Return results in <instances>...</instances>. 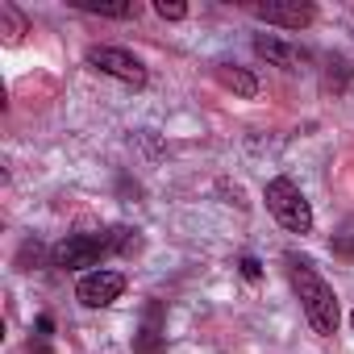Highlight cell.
<instances>
[{
	"instance_id": "6da1fadb",
	"label": "cell",
	"mask_w": 354,
	"mask_h": 354,
	"mask_svg": "<svg viewBox=\"0 0 354 354\" xmlns=\"http://www.w3.org/2000/svg\"><path fill=\"white\" fill-rule=\"evenodd\" d=\"M283 263H288V279H292V288H296V296H300V308H304L308 325H313L321 337H333V333H337V321H342V308H337L333 288L317 275V267H313L308 259L288 254Z\"/></svg>"
},
{
	"instance_id": "52a82bcc",
	"label": "cell",
	"mask_w": 354,
	"mask_h": 354,
	"mask_svg": "<svg viewBox=\"0 0 354 354\" xmlns=\"http://www.w3.org/2000/svg\"><path fill=\"white\" fill-rule=\"evenodd\" d=\"M254 55L267 59L271 67H283V71H300L308 63V50H300V46H292L283 38H271V34H259L254 38Z\"/></svg>"
},
{
	"instance_id": "277c9868",
	"label": "cell",
	"mask_w": 354,
	"mask_h": 354,
	"mask_svg": "<svg viewBox=\"0 0 354 354\" xmlns=\"http://www.w3.org/2000/svg\"><path fill=\"white\" fill-rule=\"evenodd\" d=\"M88 67L100 71V75H113V80H121V84H133V88L146 84L142 59L129 55V50H117V46H92V50H88Z\"/></svg>"
},
{
	"instance_id": "e0dca14e",
	"label": "cell",
	"mask_w": 354,
	"mask_h": 354,
	"mask_svg": "<svg viewBox=\"0 0 354 354\" xmlns=\"http://www.w3.org/2000/svg\"><path fill=\"white\" fill-rule=\"evenodd\" d=\"M238 267H242V275H246V279H259V275H263V267H259V259H250V254H246V259H242Z\"/></svg>"
},
{
	"instance_id": "8992f818",
	"label": "cell",
	"mask_w": 354,
	"mask_h": 354,
	"mask_svg": "<svg viewBox=\"0 0 354 354\" xmlns=\"http://www.w3.org/2000/svg\"><path fill=\"white\" fill-rule=\"evenodd\" d=\"M250 13L267 26H283V30H304L313 26L317 9L304 5V0H267V5H250Z\"/></svg>"
},
{
	"instance_id": "ba28073f",
	"label": "cell",
	"mask_w": 354,
	"mask_h": 354,
	"mask_svg": "<svg viewBox=\"0 0 354 354\" xmlns=\"http://www.w3.org/2000/svg\"><path fill=\"white\" fill-rule=\"evenodd\" d=\"M217 84H221V88H230V92H234V96H242V100L259 96V80H254L246 67H234V63H221V67H217Z\"/></svg>"
},
{
	"instance_id": "4fadbf2b",
	"label": "cell",
	"mask_w": 354,
	"mask_h": 354,
	"mask_svg": "<svg viewBox=\"0 0 354 354\" xmlns=\"http://www.w3.org/2000/svg\"><path fill=\"white\" fill-rule=\"evenodd\" d=\"M109 238H113V250H117V254H138V250H142V238H138V230H129V225L109 230Z\"/></svg>"
},
{
	"instance_id": "8fae6325",
	"label": "cell",
	"mask_w": 354,
	"mask_h": 354,
	"mask_svg": "<svg viewBox=\"0 0 354 354\" xmlns=\"http://www.w3.org/2000/svg\"><path fill=\"white\" fill-rule=\"evenodd\" d=\"M0 34H5L9 46H17L26 38V17L13 9V5H0Z\"/></svg>"
},
{
	"instance_id": "ac0fdd59",
	"label": "cell",
	"mask_w": 354,
	"mask_h": 354,
	"mask_svg": "<svg viewBox=\"0 0 354 354\" xmlns=\"http://www.w3.org/2000/svg\"><path fill=\"white\" fill-rule=\"evenodd\" d=\"M350 329H354V313H350Z\"/></svg>"
},
{
	"instance_id": "5bb4252c",
	"label": "cell",
	"mask_w": 354,
	"mask_h": 354,
	"mask_svg": "<svg viewBox=\"0 0 354 354\" xmlns=\"http://www.w3.org/2000/svg\"><path fill=\"white\" fill-rule=\"evenodd\" d=\"M42 263V242L34 238V242H21V250H17V267L21 271H34Z\"/></svg>"
},
{
	"instance_id": "9a60e30c",
	"label": "cell",
	"mask_w": 354,
	"mask_h": 354,
	"mask_svg": "<svg viewBox=\"0 0 354 354\" xmlns=\"http://www.w3.org/2000/svg\"><path fill=\"white\" fill-rule=\"evenodd\" d=\"M154 13L162 21H184L188 17V5H180V0H154Z\"/></svg>"
},
{
	"instance_id": "7a4b0ae2",
	"label": "cell",
	"mask_w": 354,
	"mask_h": 354,
	"mask_svg": "<svg viewBox=\"0 0 354 354\" xmlns=\"http://www.w3.org/2000/svg\"><path fill=\"white\" fill-rule=\"evenodd\" d=\"M263 201H267L271 217H275L283 230H292V234H308V230H313V209H308L304 192L288 180V175H279V180H271V184H267Z\"/></svg>"
},
{
	"instance_id": "3957f363",
	"label": "cell",
	"mask_w": 354,
	"mask_h": 354,
	"mask_svg": "<svg viewBox=\"0 0 354 354\" xmlns=\"http://www.w3.org/2000/svg\"><path fill=\"white\" fill-rule=\"evenodd\" d=\"M109 250H113V238L109 234H67L50 250V263L63 267V271H80V267H96Z\"/></svg>"
},
{
	"instance_id": "2e32d148",
	"label": "cell",
	"mask_w": 354,
	"mask_h": 354,
	"mask_svg": "<svg viewBox=\"0 0 354 354\" xmlns=\"http://www.w3.org/2000/svg\"><path fill=\"white\" fill-rule=\"evenodd\" d=\"M333 254L354 259V225H350V230H342V234H333Z\"/></svg>"
},
{
	"instance_id": "5b68a950",
	"label": "cell",
	"mask_w": 354,
	"mask_h": 354,
	"mask_svg": "<svg viewBox=\"0 0 354 354\" xmlns=\"http://www.w3.org/2000/svg\"><path fill=\"white\" fill-rule=\"evenodd\" d=\"M121 292H125V275L121 271H88L80 279V288H75L84 308H109Z\"/></svg>"
},
{
	"instance_id": "7c38bea8",
	"label": "cell",
	"mask_w": 354,
	"mask_h": 354,
	"mask_svg": "<svg viewBox=\"0 0 354 354\" xmlns=\"http://www.w3.org/2000/svg\"><path fill=\"white\" fill-rule=\"evenodd\" d=\"M321 84H325V92H346V84H350V67H346L342 59H329Z\"/></svg>"
},
{
	"instance_id": "9c48e42d",
	"label": "cell",
	"mask_w": 354,
	"mask_h": 354,
	"mask_svg": "<svg viewBox=\"0 0 354 354\" xmlns=\"http://www.w3.org/2000/svg\"><path fill=\"white\" fill-rule=\"evenodd\" d=\"M158 317H162V308L158 304H150V313H146V325L138 329V337H133V350L138 354H162V329H158Z\"/></svg>"
},
{
	"instance_id": "30bf717a",
	"label": "cell",
	"mask_w": 354,
	"mask_h": 354,
	"mask_svg": "<svg viewBox=\"0 0 354 354\" xmlns=\"http://www.w3.org/2000/svg\"><path fill=\"white\" fill-rule=\"evenodd\" d=\"M75 9H84V13H96V17H117V21H129V17H138V5H133V0H125V5H96V0H75Z\"/></svg>"
}]
</instances>
